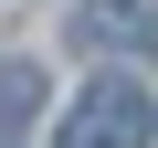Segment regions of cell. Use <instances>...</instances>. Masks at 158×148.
Segmentation results:
<instances>
[{
	"instance_id": "2",
	"label": "cell",
	"mask_w": 158,
	"mask_h": 148,
	"mask_svg": "<svg viewBox=\"0 0 158 148\" xmlns=\"http://www.w3.org/2000/svg\"><path fill=\"white\" fill-rule=\"evenodd\" d=\"M53 106V85H42V63L32 53H0V127H32Z\"/></svg>"
},
{
	"instance_id": "1",
	"label": "cell",
	"mask_w": 158,
	"mask_h": 148,
	"mask_svg": "<svg viewBox=\"0 0 158 148\" xmlns=\"http://www.w3.org/2000/svg\"><path fill=\"white\" fill-rule=\"evenodd\" d=\"M148 137H158V95L137 74H95L53 127V148H148Z\"/></svg>"
},
{
	"instance_id": "3",
	"label": "cell",
	"mask_w": 158,
	"mask_h": 148,
	"mask_svg": "<svg viewBox=\"0 0 158 148\" xmlns=\"http://www.w3.org/2000/svg\"><path fill=\"white\" fill-rule=\"evenodd\" d=\"M158 21V0H85V11H74V42H137Z\"/></svg>"
}]
</instances>
